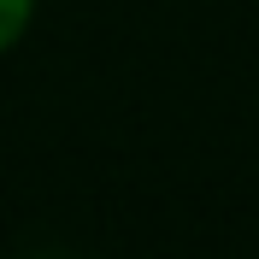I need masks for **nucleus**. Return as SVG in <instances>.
<instances>
[{
    "mask_svg": "<svg viewBox=\"0 0 259 259\" xmlns=\"http://www.w3.org/2000/svg\"><path fill=\"white\" fill-rule=\"evenodd\" d=\"M30 6H35V0H0V48H12L18 35H24V24H30Z\"/></svg>",
    "mask_w": 259,
    "mask_h": 259,
    "instance_id": "f257e3e1",
    "label": "nucleus"
}]
</instances>
